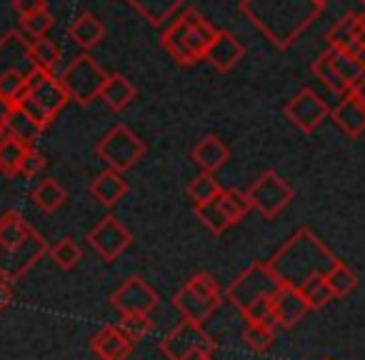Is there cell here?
I'll return each mask as SVG.
<instances>
[{
	"label": "cell",
	"mask_w": 365,
	"mask_h": 360,
	"mask_svg": "<svg viewBox=\"0 0 365 360\" xmlns=\"http://www.w3.org/2000/svg\"><path fill=\"white\" fill-rule=\"evenodd\" d=\"M31 56L36 68L53 73L58 66V58H61V48L48 38H38V41H31Z\"/></svg>",
	"instance_id": "38"
},
{
	"label": "cell",
	"mask_w": 365,
	"mask_h": 360,
	"mask_svg": "<svg viewBox=\"0 0 365 360\" xmlns=\"http://www.w3.org/2000/svg\"><path fill=\"white\" fill-rule=\"evenodd\" d=\"M353 93L360 98V101L365 103V78H363V81H358V83H355V86H353Z\"/></svg>",
	"instance_id": "50"
},
{
	"label": "cell",
	"mask_w": 365,
	"mask_h": 360,
	"mask_svg": "<svg viewBox=\"0 0 365 360\" xmlns=\"http://www.w3.org/2000/svg\"><path fill=\"white\" fill-rule=\"evenodd\" d=\"M28 153V145L18 143L16 138L3 135L0 138V173L3 175H21L23 158Z\"/></svg>",
	"instance_id": "31"
},
{
	"label": "cell",
	"mask_w": 365,
	"mask_h": 360,
	"mask_svg": "<svg viewBox=\"0 0 365 360\" xmlns=\"http://www.w3.org/2000/svg\"><path fill=\"white\" fill-rule=\"evenodd\" d=\"M278 288H280V280L273 275V270L268 268V263H258V260H255V263H250L243 273L235 275L233 283H230L228 290H225V295H228V300L240 310V313H245L250 305L273 298V295L278 293Z\"/></svg>",
	"instance_id": "4"
},
{
	"label": "cell",
	"mask_w": 365,
	"mask_h": 360,
	"mask_svg": "<svg viewBox=\"0 0 365 360\" xmlns=\"http://www.w3.org/2000/svg\"><path fill=\"white\" fill-rule=\"evenodd\" d=\"M160 43H163V48L168 51V56H170L178 66H193V63H198L193 58V53H190V48H188V26H185L182 16H178L175 21H173L170 26L163 31Z\"/></svg>",
	"instance_id": "22"
},
{
	"label": "cell",
	"mask_w": 365,
	"mask_h": 360,
	"mask_svg": "<svg viewBox=\"0 0 365 360\" xmlns=\"http://www.w3.org/2000/svg\"><path fill=\"white\" fill-rule=\"evenodd\" d=\"M245 56V46L228 31H218L213 46L205 53V61L215 68L218 73H230Z\"/></svg>",
	"instance_id": "17"
},
{
	"label": "cell",
	"mask_w": 365,
	"mask_h": 360,
	"mask_svg": "<svg viewBox=\"0 0 365 360\" xmlns=\"http://www.w3.org/2000/svg\"><path fill=\"white\" fill-rule=\"evenodd\" d=\"M190 158H193L195 165L203 168V173H215V170H220V168H223L225 163H228L230 148L225 145L223 138H218V135H213V133H208V135H203L198 140V145L193 148Z\"/></svg>",
	"instance_id": "21"
},
{
	"label": "cell",
	"mask_w": 365,
	"mask_h": 360,
	"mask_svg": "<svg viewBox=\"0 0 365 360\" xmlns=\"http://www.w3.org/2000/svg\"><path fill=\"white\" fill-rule=\"evenodd\" d=\"M220 303H223V290H220L218 280L205 270L195 273L173 295V305L182 315V320L195 325H203L220 308Z\"/></svg>",
	"instance_id": "3"
},
{
	"label": "cell",
	"mask_w": 365,
	"mask_h": 360,
	"mask_svg": "<svg viewBox=\"0 0 365 360\" xmlns=\"http://www.w3.org/2000/svg\"><path fill=\"white\" fill-rule=\"evenodd\" d=\"M243 343L255 353H265L275 343V325L270 323H245Z\"/></svg>",
	"instance_id": "36"
},
{
	"label": "cell",
	"mask_w": 365,
	"mask_h": 360,
	"mask_svg": "<svg viewBox=\"0 0 365 360\" xmlns=\"http://www.w3.org/2000/svg\"><path fill=\"white\" fill-rule=\"evenodd\" d=\"M350 56H365V16H358L353 31V43H350Z\"/></svg>",
	"instance_id": "46"
},
{
	"label": "cell",
	"mask_w": 365,
	"mask_h": 360,
	"mask_svg": "<svg viewBox=\"0 0 365 360\" xmlns=\"http://www.w3.org/2000/svg\"><path fill=\"white\" fill-rule=\"evenodd\" d=\"M310 71H313V76L318 78L330 93H335V96H348L350 93V86L340 78L338 68H335V51H330V48L315 58Z\"/></svg>",
	"instance_id": "27"
},
{
	"label": "cell",
	"mask_w": 365,
	"mask_h": 360,
	"mask_svg": "<svg viewBox=\"0 0 365 360\" xmlns=\"http://www.w3.org/2000/svg\"><path fill=\"white\" fill-rule=\"evenodd\" d=\"M31 233H33V228L28 225V220L23 218L18 210H6V213L0 215V245H3V248H16V245H21Z\"/></svg>",
	"instance_id": "29"
},
{
	"label": "cell",
	"mask_w": 365,
	"mask_h": 360,
	"mask_svg": "<svg viewBox=\"0 0 365 360\" xmlns=\"http://www.w3.org/2000/svg\"><path fill=\"white\" fill-rule=\"evenodd\" d=\"M245 193H248L253 210H258L263 218L270 220V218H278L290 205V200H293V185L275 170H265L258 180H253V185Z\"/></svg>",
	"instance_id": "7"
},
{
	"label": "cell",
	"mask_w": 365,
	"mask_h": 360,
	"mask_svg": "<svg viewBox=\"0 0 365 360\" xmlns=\"http://www.w3.org/2000/svg\"><path fill=\"white\" fill-rule=\"evenodd\" d=\"M6 135V128H3V120H0V138Z\"/></svg>",
	"instance_id": "53"
},
{
	"label": "cell",
	"mask_w": 365,
	"mask_h": 360,
	"mask_svg": "<svg viewBox=\"0 0 365 360\" xmlns=\"http://www.w3.org/2000/svg\"><path fill=\"white\" fill-rule=\"evenodd\" d=\"M28 96H31L51 118H56L58 113L71 103V96H68V91L63 88L61 78H56L48 71H41V68H36V71L28 76Z\"/></svg>",
	"instance_id": "13"
},
{
	"label": "cell",
	"mask_w": 365,
	"mask_h": 360,
	"mask_svg": "<svg viewBox=\"0 0 365 360\" xmlns=\"http://www.w3.org/2000/svg\"><path fill=\"white\" fill-rule=\"evenodd\" d=\"M31 200L36 203V208H41L43 213H56L68 203V190L66 185H61L56 178H46L33 188Z\"/></svg>",
	"instance_id": "28"
},
{
	"label": "cell",
	"mask_w": 365,
	"mask_h": 360,
	"mask_svg": "<svg viewBox=\"0 0 365 360\" xmlns=\"http://www.w3.org/2000/svg\"><path fill=\"white\" fill-rule=\"evenodd\" d=\"M335 68H338L340 78H343V81L350 86V91H353L355 83L365 78L363 58H360V56H350V53H338V51H335Z\"/></svg>",
	"instance_id": "42"
},
{
	"label": "cell",
	"mask_w": 365,
	"mask_h": 360,
	"mask_svg": "<svg viewBox=\"0 0 365 360\" xmlns=\"http://www.w3.org/2000/svg\"><path fill=\"white\" fill-rule=\"evenodd\" d=\"M133 340L118 325H103L91 338V350L101 360H128L133 353Z\"/></svg>",
	"instance_id": "16"
},
{
	"label": "cell",
	"mask_w": 365,
	"mask_h": 360,
	"mask_svg": "<svg viewBox=\"0 0 365 360\" xmlns=\"http://www.w3.org/2000/svg\"><path fill=\"white\" fill-rule=\"evenodd\" d=\"M118 328H120L133 343H138V340H143L153 330V320H150V315H145V313H123L120 320H118Z\"/></svg>",
	"instance_id": "41"
},
{
	"label": "cell",
	"mask_w": 365,
	"mask_h": 360,
	"mask_svg": "<svg viewBox=\"0 0 365 360\" xmlns=\"http://www.w3.org/2000/svg\"><path fill=\"white\" fill-rule=\"evenodd\" d=\"M36 71V63L31 56V41L21 31H8L0 38V78L6 73H21L31 76Z\"/></svg>",
	"instance_id": "14"
},
{
	"label": "cell",
	"mask_w": 365,
	"mask_h": 360,
	"mask_svg": "<svg viewBox=\"0 0 365 360\" xmlns=\"http://www.w3.org/2000/svg\"><path fill=\"white\" fill-rule=\"evenodd\" d=\"M3 128H6V135L16 138L18 143H23V145H28V148L36 145V140L43 133V128L38 125V123H33L31 118L23 113V108H18V106H13L11 110L6 113Z\"/></svg>",
	"instance_id": "24"
},
{
	"label": "cell",
	"mask_w": 365,
	"mask_h": 360,
	"mask_svg": "<svg viewBox=\"0 0 365 360\" xmlns=\"http://www.w3.org/2000/svg\"><path fill=\"white\" fill-rule=\"evenodd\" d=\"M53 28V16L48 11L43 13H33V16H23L21 18V33L31 41H38V38H46L48 31Z\"/></svg>",
	"instance_id": "43"
},
{
	"label": "cell",
	"mask_w": 365,
	"mask_h": 360,
	"mask_svg": "<svg viewBox=\"0 0 365 360\" xmlns=\"http://www.w3.org/2000/svg\"><path fill=\"white\" fill-rule=\"evenodd\" d=\"M68 38H71L78 48H83V51H91V48L103 43V38H106V26H103L93 13H83V16H78V21L71 23Z\"/></svg>",
	"instance_id": "23"
},
{
	"label": "cell",
	"mask_w": 365,
	"mask_h": 360,
	"mask_svg": "<svg viewBox=\"0 0 365 360\" xmlns=\"http://www.w3.org/2000/svg\"><path fill=\"white\" fill-rule=\"evenodd\" d=\"M355 23H358V13H348L343 16L328 33H325V43H328L330 51L338 53H350V43H353V31Z\"/></svg>",
	"instance_id": "33"
},
{
	"label": "cell",
	"mask_w": 365,
	"mask_h": 360,
	"mask_svg": "<svg viewBox=\"0 0 365 360\" xmlns=\"http://www.w3.org/2000/svg\"><path fill=\"white\" fill-rule=\"evenodd\" d=\"M48 165L46 155H43L38 148H28L26 158H23V165H21V175L23 178H36L38 173H43Z\"/></svg>",
	"instance_id": "44"
},
{
	"label": "cell",
	"mask_w": 365,
	"mask_h": 360,
	"mask_svg": "<svg viewBox=\"0 0 365 360\" xmlns=\"http://www.w3.org/2000/svg\"><path fill=\"white\" fill-rule=\"evenodd\" d=\"M325 280H328V288L333 290L335 298H348L355 288H358V275L350 268L348 263L338 258V263L325 273Z\"/></svg>",
	"instance_id": "32"
},
{
	"label": "cell",
	"mask_w": 365,
	"mask_h": 360,
	"mask_svg": "<svg viewBox=\"0 0 365 360\" xmlns=\"http://www.w3.org/2000/svg\"><path fill=\"white\" fill-rule=\"evenodd\" d=\"M220 208H223V213L228 215L230 223H240V220L245 218V215L253 210V205H250V198L245 190H238V188H225L223 195L218 198Z\"/></svg>",
	"instance_id": "34"
},
{
	"label": "cell",
	"mask_w": 365,
	"mask_h": 360,
	"mask_svg": "<svg viewBox=\"0 0 365 360\" xmlns=\"http://www.w3.org/2000/svg\"><path fill=\"white\" fill-rule=\"evenodd\" d=\"M145 150H148L145 143H143L130 128L123 125V123L113 125L96 145L98 158H101L110 170H118V173H125V170H130V168H135L138 163L145 158Z\"/></svg>",
	"instance_id": "5"
},
{
	"label": "cell",
	"mask_w": 365,
	"mask_h": 360,
	"mask_svg": "<svg viewBox=\"0 0 365 360\" xmlns=\"http://www.w3.org/2000/svg\"><path fill=\"white\" fill-rule=\"evenodd\" d=\"M223 190L225 188L218 183V178H215L213 173H198V175L188 183V195H190V200H193L195 208L218 200L220 195H223Z\"/></svg>",
	"instance_id": "30"
},
{
	"label": "cell",
	"mask_w": 365,
	"mask_h": 360,
	"mask_svg": "<svg viewBox=\"0 0 365 360\" xmlns=\"http://www.w3.org/2000/svg\"><path fill=\"white\" fill-rule=\"evenodd\" d=\"M195 215H198L200 223H203L205 228H208L210 233H215V235H223L225 230L233 225L228 220V215L223 213V208H220L218 200H213V203H205V205H198V208H195Z\"/></svg>",
	"instance_id": "37"
},
{
	"label": "cell",
	"mask_w": 365,
	"mask_h": 360,
	"mask_svg": "<svg viewBox=\"0 0 365 360\" xmlns=\"http://www.w3.org/2000/svg\"><path fill=\"white\" fill-rule=\"evenodd\" d=\"M240 13L280 51H288L300 33L323 13L313 0H240Z\"/></svg>",
	"instance_id": "1"
},
{
	"label": "cell",
	"mask_w": 365,
	"mask_h": 360,
	"mask_svg": "<svg viewBox=\"0 0 365 360\" xmlns=\"http://www.w3.org/2000/svg\"><path fill=\"white\" fill-rule=\"evenodd\" d=\"M198 348H213L215 350V340L205 333L203 325L188 323V320H180L165 338L160 340V353L168 360H180L182 355L193 353Z\"/></svg>",
	"instance_id": "11"
},
{
	"label": "cell",
	"mask_w": 365,
	"mask_h": 360,
	"mask_svg": "<svg viewBox=\"0 0 365 360\" xmlns=\"http://www.w3.org/2000/svg\"><path fill=\"white\" fill-rule=\"evenodd\" d=\"M283 113L298 130H303L310 135V133L318 130L320 123L330 115V108L313 88H303V91H298L288 103H285Z\"/></svg>",
	"instance_id": "10"
},
{
	"label": "cell",
	"mask_w": 365,
	"mask_h": 360,
	"mask_svg": "<svg viewBox=\"0 0 365 360\" xmlns=\"http://www.w3.org/2000/svg\"><path fill=\"white\" fill-rule=\"evenodd\" d=\"M313 3H315V6H318V8H325V6H328V3H330V0H313Z\"/></svg>",
	"instance_id": "52"
},
{
	"label": "cell",
	"mask_w": 365,
	"mask_h": 360,
	"mask_svg": "<svg viewBox=\"0 0 365 360\" xmlns=\"http://www.w3.org/2000/svg\"><path fill=\"white\" fill-rule=\"evenodd\" d=\"M18 108H23V113H26V115L31 118L33 123H38V125H41L43 130H46V128H48V125H51V123H53V118L48 115V113L43 110V108L38 106V103L33 101L31 96H26V98H23V101L18 103Z\"/></svg>",
	"instance_id": "45"
},
{
	"label": "cell",
	"mask_w": 365,
	"mask_h": 360,
	"mask_svg": "<svg viewBox=\"0 0 365 360\" xmlns=\"http://www.w3.org/2000/svg\"><path fill=\"white\" fill-rule=\"evenodd\" d=\"M48 255H51V260H53V263H56L61 270H73V268H76V265L83 260V248L76 243V238L66 235V238H61L56 245H51Z\"/></svg>",
	"instance_id": "35"
},
{
	"label": "cell",
	"mask_w": 365,
	"mask_h": 360,
	"mask_svg": "<svg viewBox=\"0 0 365 360\" xmlns=\"http://www.w3.org/2000/svg\"><path fill=\"white\" fill-rule=\"evenodd\" d=\"M338 263L335 253L310 228H298L268 260V268L280 280V285L300 288L310 278L325 275Z\"/></svg>",
	"instance_id": "2"
},
{
	"label": "cell",
	"mask_w": 365,
	"mask_h": 360,
	"mask_svg": "<svg viewBox=\"0 0 365 360\" xmlns=\"http://www.w3.org/2000/svg\"><path fill=\"white\" fill-rule=\"evenodd\" d=\"M13 303V283L6 278H0V313Z\"/></svg>",
	"instance_id": "48"
},
{
	"label": "cell",
	"mask_w": 365,
	"mask_h": 360,
	"mask_svg": "<svg viewBox=\"0 0 365 360\" xmlns=\"http://www.w3.org/2000/svg\"><path fill=\"white\" fill-rule=\"evenodd\" d=\"M213 353H215L213 348H198V350H193V353L182 355L180 360H213Z\"/></svg>",
	"instance_id": "49"
},
{
	"label": "cell",
	"mask_w": 365,
	"mask_h": 360,
	"mask_svg": "<svg viewBox=\"0 0 365 360\" xmlns=\"http://www.w3.org/2000/svg\"><path fill=\"white\" fill-rule=\"evenodd\" d=\"M88 245L101 255L106 263L118 260L133 243V235L115 215H106L103 220H98L91 230H88Z\"/></svg>",
	"instance_id": "9"
},
{
	"label": "cell",
	"mask_w": 365,
	"mask_h": 360,
	"mask_svg": "<svg viewBox=\"0 0 365 360\" xmlns=\"http://www.w3.org/2000/svg\"><path fill=\"white\" fill-rule=\"evenodd\" d=\"M358 3H363V6H365V0H358Z\"/></svg>",
	"instance_id": "55"
},
{
	"label": "cell",
	"mask_w": 365,
	"mask_h": 360,
	"mask_svg": "<svg viewBox=\"0 0 365 360\" xmlns=\"http://www.w3.org/2000/svg\"><path fill=\"white\" fill-rule=\"evenodd\" d=\"M11 110V106H8L6 101H3V98H0V120H3V118H6V113Z\"/></svg>",
	"instance_id": "51"
},
{
	"label": "cell",
	"mask_w": 365,
	"mask_h": 360,
	"mask_svg": "<svg viewBox=\"0 0 365 360\" xmlns=\"http://www.w3.org/2000/svg\"><path fill=\"white\" fill-rule=\"evenodd\" d=\"M28 96V78L21 73H6L0 78V98L8 103V106H18L23 98Z\"/></svg>",
	"instance_id": "40"
},
{
	"label": "cell",
	"mask_w": 365,
	"mask_h": 360,
	"mask_svg": "<svg viewBox=\"0 0 365 360\" xmlns=\"http://www.w3.org/2000/svg\"><path fill=\"white\" fill-rule=\"evenodd\" d=\"M13 11L18 16H33V13H43L48 11V3L46 0H13Z\"/></svg>",
	"instance_id": "47"
},
{
	"label": "cell",
	"mask_w": 365,
	"mask_h": 360,
	"mask_svg": "<svg viewBox=\"0 0 365 360\" xmlns=\"http://www.w3.org/2000/svg\"><path fill=\"white\" fill-rule=\"evenodd\" d=\"M363 71H365V56H363Z\"/></svg>",
	"instance_id": "54"
},
{
	"label": "cell",
	"mask_w": 365,
	"mask_h": 360,
	"mask_svg": "<svg viewBox=\"0 0 365 360\" xmlns=\"http://www.w3.org/2000/svg\"><path fill=\"white\" fill-rule=\"evenodd\" d=\"M91 193H93V198H96L98 203L106 205V208H115V205L125 198L128 180L123 173L108 168V170L98 173V175L91 180Z\"/></svg>",
	"instance_id": "20"
},
{
	"label": "cell",
	"mask_w": 365,
	"mask_h": 360,
	"mask_svg": "<svg viewBox=\"0 0 365 360\" xmlns=\"http://www.w3.org/2000/svg\"><path fill=\"white\" fill-rule=\"evenodd\" d=\"M310 313V305L300 288L293 285H280L273 295V320L278 328H295L305 315Z\"/></svg>",
	"instance_id": "15"
},
{
	"label": "cell",
	"mask_w": 365,
	"mask_h": 360,
	"mask_svg": "<svg viewBox=\"0 0 365 360\" xmlns=\"http://www.w3.org/2000/svg\"><path fill=\"white\" fill-rule=\"evenodd\" d=\"M135 96H138L135 86H133L125 76H120V73H113V76H108L106 86H103L101 101L106 103L110 110L120 113V110H125L133 101H135Z\"/></svg>",
	"instance_id": "25"
},
{
	"label": "cell",
	"mask_w": 365,
	"mask_h": 360,
	"mask_svg": "<svg viewBox=\"0 0 365 360\" xmlns=\"http://www.w3.org/2000/svg\"><path fill=\"white\" fill-rule=\"evenodd\" d=\"M330 118L348 138H360L365 133V103L353 91L330 110Z\"/></svg>",
	"instance_id": "18"
},
{
	"label": "cell",
	"mask_w": 365,
	"mask_h": 360,
	"mask_svg": "<svg viewBox=\"0 0 365 360\" xmlns=\"http://www.w3.org/2000/svg\"><path fill=\"white\" fill-rule=\"evenodd\" d=\"M185 26H188V48L193 53L195 61H205V53L213 46L215 36H218V28H213L203 16H200L195 8H188V11L180 13Z\"/></svg>",
	"instance_id": "19"
},
{
	"label": "cell",
	"mask_w": 365,
	"mask_h": 360,
	"mask_svg": "<svg viewBox=\"0 0 365 360\" xmlns=\"http://www.w3.org/2000/svg\"><path fill=\"white\" fill-rule=\"evenodd\" d=\"M300 293L305 295V300H308L310 310L325 308V305H328L330 300L335 298L333 290L328 288V280H325V275H318V278H310L305 285H300Z\"/></svg>",
	"instance_id": "39"
},
{
	"label": "cell",
	"mask_w": 365,
	"mask_h": 360,
	"mask_svg": "<svg viewBox=\"0 0 365 360\" xmlns=\"http://www.w3.org/2000/svg\"><path fill=\"white\" fill-rule=\"evenodd\" d=\"M128 3L135 8L143 21H148L153 28H163L168 21H173L185 0H128Z\"/></svg>",
	"instance_id": "26"
},
{
	"label": "cell",
	"mask_w": 365,
	"mask_h": 360,
	"mask_svg": "<svg viewBox=\"0 0 365 360\" xmlns=\"http://www.w3.org/2000/svg\"><path fill=\"white\" fill-rule=\"evenodd\" d=\"M110 303L118 313H145L150 315L160 305V295L153 290L140 275H130L115 293L110 295Z\"/></svg>",
	"instance_id": "12"
},
{
	"label": "cell",
	"mask_w": 365,
	"mask_h": 360,
	"mask_svg": "<svg viewBox=\"0 0 365 360\" xmlns=\"http://www.w3.org/2000/svg\"><path fill=\"white\" fill-rule=\"evenodd\" d=\"M48 250H51V245L38 230H33L16 248H3L0 245V278L11 280V283L21 280L26 273H31V268L43 255H48Z\"/></svg>",
	"instance_id": "8"
},
{
	"label": "cell",
	"mask_w": 365,
	"mask_h": 360,
	"mask_svg": "<svg viewBox=\"0 0 365 360\" xmlns=\"http://www.w3.org/2000/svg\"><path fill=\"white\" fill-rule=\"evenodd\" d=\"M106 81L108 73L103 71V66L91 53H81L61 76L63 88L68 91L71 101H76L78 106H91L93 101H98Z\"/></svg>",
	"instance_id": "6"
}]
</instances>
